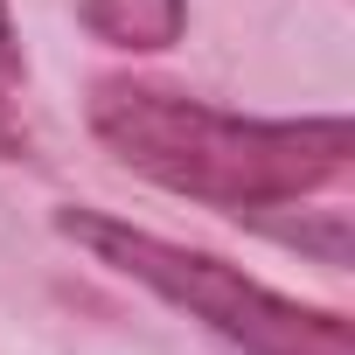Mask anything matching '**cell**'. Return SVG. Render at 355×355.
Listing matches in <instances>:
<instances>
[{"mask_svg":"<svg viewBox=\"0 0 355 355\" xmlns=\"http://www.w3.org/2000/svg\"><path fill=\"white\" fill-rule=\"evenodd\" d=\"M91 132L139 182L230 209V216L300 209V196L334 189L355 167V125L341 112L244 119V112H216L202 98H182L167 84H132V77H105L91 91Z\"/></svg>","mask_w":355,"mask_h":355,"instance_id":"cell-1","label":"cell"},{"mask_svg":"<svg viewBox=\"0 0 355 355\" xmlns=\"http://www.w3.org/2000/svg\"><path fill=\"white\" fill-rule=\"evenodd\" d=\"M56 230L70 244H84L98 265L139 279L146 293H160L167 306H182L189 320L216 327L223 341H237L244 355H355V327L327 306H300L258 279H244L237 265L189 251V244H167L153 230H132L119 216L98 209H56Z\"/></svg>","mask_w":355,"mask_h":355,"instance_id":"cell-2","label":"cell"},{"mask_svg":"<svg viewBox=\"0 0 355 355\" xmlns=\"http://www.w3.org/2000/svg\"><path fill=\"white\" fill-rule=\"evenodd\" d=\"M77 21L112 49H174L189 28V0H77Z\"/></svg>","mask_w":355,"mask_h":355,"instance_id":"cell-3","label":"cell"},{"mask_svg":"<svg viewBox=\"0 0 355 355\" xmlns=\"http://www.w3.org/2000/svg\"><path fill=\"white\" fill-rule=\"evenodd\" d=\"M21 42H15V21H8V0H0V160H21L28 153V132H21Z\"/></svg>","mask_w":355,"mask_h":355,"instance_id":"cell-4","label":"cell"}]
</instances>
